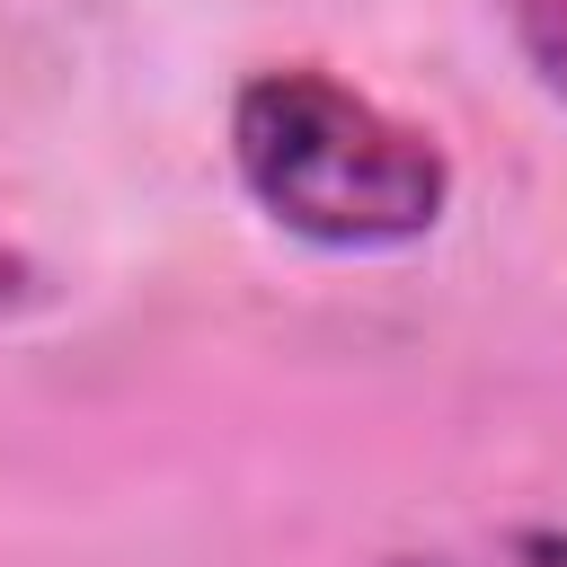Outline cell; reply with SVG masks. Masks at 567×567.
<instances>
[{
  "instance_id": "cell-1",
  "label": "cell",
  "mask_w": 567,
  "mask_h": 567,
  "mask_svg": "<svg viewBox=\"0 0 567 567\" xmlns=\"http://www.w3.org/2000/svg\"><path fill=\"white\" fill-rule=\"evenodd\" d=\"M230 168L248 204L337 257L416 248L452 213V159L434 133L399 124L363 89L310 62L248 71L230 97Z\"/></svg>"
},
{
  "instance_id": "cell-2",
  "label": "cell",
  "mask_w": 567,
  "mask_h": 567,
  "mask_svg": "<svg viewBox=\"0 0 567 567\" xmlns=\"http://www.w3.org/2000/svg\"><path fill=\"white\" fill-rule=\"evenodd\" d=\"M505 9V27H514V44H523V62H532V80L567 106V0H496Z\"/></svg>"
},
{
  "instance_id": "cell-3",
  "label": "cell",
  "mask_w": 567,
  "mask_h": 567,
  "mask_svg": "<svg viewBox=\"0 0 567 567\" xmlns=\"http://www.w3.org/2000/svg\"><path fill=\"white\" fill-rule=\"evenodd\" d=\"M399 567H567V532L532 523V532H496V540H470V549H425V558H399Z\"/></svg>"
},
{
  "instance_id": "cell-4",
  "label": "cell",
  "mask_w": 567,
  "mask_h": 567,
  "mask_svg": "<svg viewBox=\"0 0 567 567\" xmlns=\"http://www.w3.org/2000/svg\"><path fill=\"white\" fill-rule=\"evenodd\" d=\"M44 301V275H35V257L18 248V239H0V319H18V310H35Z\"/></svg>"
}]
</instances>
